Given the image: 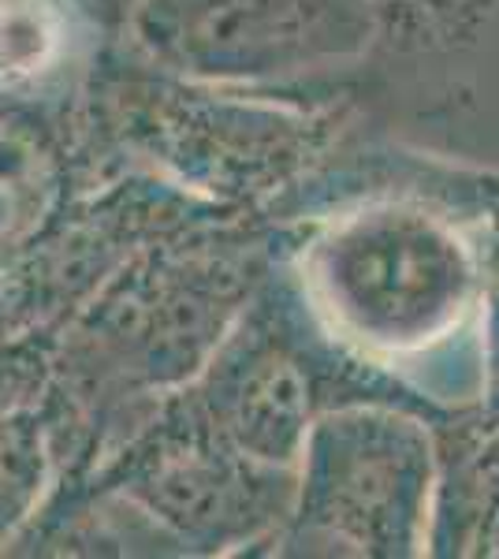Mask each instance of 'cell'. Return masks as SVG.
<instances>
[{"mask_svg": "<svg viewBox=\"0 0 499 559\" xmlns=\"http://www.w3.org/2000/svg\"><path fill=\"white\" fill-rule=\"evenodd\" d=\"M120 41L190 83L302 90L366 64L377 15L369 0H139Z\"/></svg>", "mask_w": 499, "mask_h": 559, "instance_id": "obj_8", "label": "cell"}, {"mask_svg": "<svg viewBox=\"0 0 499 559\" xmlns=\"http://www.w3.org/2000/svg\"><path fill=\"white\" fill-rule=\"evenodd\" d=\"M480 559H499V515L492 522V530H488V540H485V556Z\"/></svg>", "mask_w": 499, "mask_h": 559, "instance_id": "obj_14", "label": "cell"}, {"mask_svg": "<svg viewBox=\"0 0 499 559\" xmlns=\"http://www.w3.org/2000/svg\"><path fill=\"white\" fill-rule=\"evenodd\" d=\"M284 242L287 228L216 210L131 250L49 332L38 400L57 481L90 471L142 411L209 362Z\"/></svg>", "mask_w": 499, "mask_h": 559, "instance_id": "obj_1", "label": "cell"}, {"mask_svg": "<svg viewBox=\"0 0 499 559\" xmlns=\"http://www.w3.org/2000/svg\"><path fill=\"white\" fill-rule=\"evenodd\" d=\"M377 15V49L369 64L448 60L470 52L496 20L499 0H369Z\"/></svg>", "mask_w": 499, "mask_h": 559, "instance_id": "obj_10", "label": "cell"}, {"mask_svg": "<svg viewBox=\"0 0 499 559\" xmlns=\"http://www.w3.org/2000/svg\"><path fill=\"white\" fill-rule=\"evenodd\" d=\"M488 239L477 216L440 198L366 194L287 228L284 265L343 347L399 369L480 318Z\"/></svg>", "mask_w": 499, "mask_h": 559, "instance_id": "obj_3", "label": "cell"}, {"mask_svg": "<svg viewBox=\"0 0 499 559\" xmlns=\"http://www.w3.org/2000/svg\"><path fill=\"white\" fill-rule=\"evenodd\" d=\"M45 347H49V336H23L0 344V411L41 388Z\"/></svg>", "mask_w": 499, "mask_h": 559, "instance_id": "obj_12", "label": "cell"}, {"mask_svg": "<svg viewBox=\"0 0 499 559\" xmlns=\"http://www.w3.org/2000/svg\"><path fill=\"white\" fill-rule=\"evenodd\" d=\"M49 492H112L161 534L168 559L269 556L295 500V466L224 440L179 392L161 395L97 463Z\"/></svg>", "mask_w": 499, "mask_h": 559, "instance_id": "obj_6", "label": "cell"}, {"mask_svg": "<svg viewBox=\"0 0 499 559\" xmlns=\"http://www.w3.org/2000/svg\"><path fill=\"white\" fill-rule=\"evenodd\" d=\"M384 102L369 60L302 90H235L190 83L112 41L71 94V116L105 176L146 173L280 228L298 187Z\"/></svg>", "mask_w": 499, "mask_h": 559, "instance_id": "obj_2", "label": "cell"}, {"mask_svg": "<svg viewBox=\"0 0 499 559\" xmlns=\"http://www.w3.org/2000/svg\"><path fill=\"white\" fill-rule=\"evenodd\" d=\"M71 4L83 12V20L94 26L102 38L120 41L127 15H131V8L139 4V0H71Z\"/></svg>", "mask_w": 499, "mask_h": 559, "instance_id": "obj_13", "label": "cell"}, {"mask_svg": "<svg viewBox=\"0 0 499 559\" xmlns=\"http://www.w3.org/2000/svg\"><path fill=\"white\" fill-rule=\"evenodd\" d=\"M488 273H492V280H499V236L488 239Z\"/></svg>", "mask_w": 499, "mask_h": 559, "instance_id": "obj_15", "label": "cell"}, {"mask_svg": "<svg viewBox=\"0 0 499 559\" xmlns=\"http://www.w3.org/2000/svg\"><path fill=\"white\" fill-rule=\"evenodd\" d=\"M437 448L421 414L347 403L313 421L295 463V500L269 556H429Z\"/></svg>", "mask_w": 499, "mask_h": 559, "instance_id": "obj_7", "label": "cell"}, {"mask_svg": "<svg viewBox=\"0 0 499 559\" xmlns=\"http://www.w3.org/2000/svg\"><path fill=\"white\" fill-rule=\"evenodd\" d=\"M153 231L150 194L90 160L71 97L0 94V344L49 336Z\"/></svg>", "mask_w": 499, "mask_h": 559, "instance_id": "obj_4", "label": "cell"}, {"mask_svg": "<svg viewBox=\"0 0 499 559\" xmlns=\"http://www.w3.org/2000/svg\"><path fill=\"white\" fill-rule=\"evenodd\" d=\"M477 324V388L429 426L437 448L429 556L440 559H480L499 515V280L488 284Z\"/></svg>", "mask_w": 499, "mask_h": 559, "instance_id": "obj_9", "label": "cell"}, {"mask_svg": "<svg viewBox=\"0 0 499 559\" xmlns=\"http://www.w3.org/2000/svg\"><path fill=\"white\" fill-rule=\"evenodd\" d=\"M57 481V444L38 392L0 411V556Z\"/></svg>", "mask_w": 499, "mask_h": 559, "instance_id": "obj_11", "label": "cell"}, {"mask_svg": "<svg viewBox=\"0 0 499 559\" xmlns=\"http://www.w3.org/2000/svg\"><path fill=\"white\" fill-rule=\"evenodd\" d=\"M176 392L239 452L272 466H295L306 432L332 407L392 403L432 426L451 403L343 347L302 299L284 254L209 362Z\"/></svg>", "mask_w": 499, "mask_h": 559, "instance_id": "obj_5", "label": "cell"}]
</instances>
